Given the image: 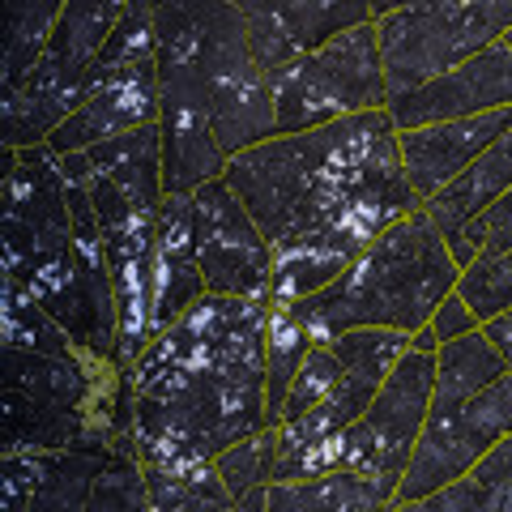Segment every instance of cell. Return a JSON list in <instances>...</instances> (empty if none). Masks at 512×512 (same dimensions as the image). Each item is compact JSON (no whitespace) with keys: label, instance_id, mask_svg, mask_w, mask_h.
Here are the masks:
<instances>
[{"label":"cell","instance_id":"cell-10","mask_svg":"<svg viewBox=\"0 0 512 512\" xmlns=\"http://www.w3.org/2000/svg\"><path fill=\"white\" fill-rule=\"evenodd\" d=\"M500 107H512V47L504 39L389 99V116L397 128H419L436 120L483 116V111Z\"/></svg>","mask_w":512,"mask_h":512},{"label":"cell","instance_id":"cell-27","mask_svg":"<svg viewBox=\"0 0 512 512\" xmlns=\"http://www.w3.org/2000/svg\"><path fill=\"white\" fill-rule=\"evenodd\" d=\"M504 43H508V47H512V30H508V35H504Z\"/></svg>","mask_w":512,"mask_h":512},{"label":"cell","instance_id":"cell-13","mask_svg":"<svg viewBox=\"0 0 512 512\" xmlns=\"http://www.w3.org/2000/svg\"><path fill=\"white\" fill-rule=\"evenodd\" d=\"M508 128H512V107L483 111V116H461V120H436L419 128H397L402 163L410 175V188L419 192V201L427 205L440 188L453 184Z\"/></svg>","mask_w":512,"mask_h":512},{"label":"cell","instance_id":"cell-24","mask_svg":"<svg viewBox=\"0 0 512 512\" xmlns=\"http://www.w3.org/2000/svg\"><path fill=\"white\" fill-rule=\"evenodd\" d=\"M483 329V320L470 312V303L457 295V286L444 295V303L436 312H431V333H436V342H453V338H466V333Z\"/></svg>","mask_w":512,"mask_h":512},{"label":"cell","instance_id":"cell-21","mask_svg":"<svg viewBox=\"0 0 512 512\" xmlns=\"http://www.w3.org/2000/svg\"><path fill=\"white\" fill-rule=\"evenodd\" d=\"M457 295L470 303V312L483 320H495L512 308V261L504 252H478L474 261L461 269Z\"/></svg>","mask_w":512,"mask_h":512},{"label":"cell","instance_id":"cell-7","mask_svg":"<svg viewBox=\"0 0 512 512\" xmlns=\"http://www.w3.org/2000/svg\"><path fill=\"white\" fill-rule=\"evenodd\" d=\"M389 99L423 86L453 64L478 56L508 35L500 0H419L376 18Z\"/></svg>","mask_w":512,"mask_h":512},{"label":"cell","instance_id":"cell-26","mask_svg":"<svg viewBox=\"0 0 512 512\" xmlns=\"http://www.w3.org/2000/svg\"><path fill=\"white\" fill-rule=\"evenodd\" d=\"M406 5H419V0H372V18H384V13H397Z\"/></svg>","mask_w":512,"mask_h":512},{"label":"cell","instance_id":"cell-28","mask_svg":"<svg viewBox=\"0 0 512 512\" xmlns=\"http://www.w3.org/2000/svg\"><path fill=\"white\" fill-rule=\"evenodd\" d=\"M504 256H508V261H512V252H504Z\"/></svg>","mask_w":512,"mask_h":512},{"label":"cell","instance_id":"cell-20","mask_svg":"<svg viewBox=\"0 0 512 512\" xmlns=\"http://www.w3.org/2000/svg\"><path fill=\"white\" fill-rule=\"evenodd\" d=\"M214 470H218L222 483H227L235 508L244 504L252 491H265L274 483V470H278V423L235 440L231 448H222L214 457Z\"/></svg>","mask_w":512,"mask_h":512},{"label":"cell","instance_id":"cell-23","mask_svg":"<svg viewBox=\"0 0 512 512\" xmlns=\"http://www.w3.org/2000/svg\"><path fill=\"white\" fill-rule=\"evenodd\" d=\"M444 239L461 269H466L478 252H512V188L504 197H495L478 218H470L461 231L444 235Z\"/></svg>","mask_w":512,"mask_h":512},{"label":"cell","instance_id":"cell-9","mask_svg":"<svg viewBox=\"0 0 512 512\" xmlns=\"http://www.w3.org/2000/svg\"><path fill=\"white\" fill-rule=\"evenodd\" d=\"M192 222H197V261L205 274V291L269 299L274 282V244L256 227L248 205L235 197L227 175L192 192Z\"/></svg>","mask_w":512,"mask_h":512},{"label":"cell","instance_id":"cell-8","mask_svg":"<svg viewBox=\"0 0 512 512\" xmlns=\"http://www.w3.org/2000/svg\"><path fill=\"white\" fill-rule=\"evenodd\" d=\"M504 436H512V372L457 402H431L393 508H414L431 491L466 478Z\"/></svg>","mask_w":512,"mask_h":512},{"label":"cell","instance_id":"cell-15","mask_svg":"<svg viewBox=\"0 0 512 512\" xmlns=\"http://www.w3.org/2000/svg\"><path fill=\"white\" fill-rule=\"evenodd\" d=\"M205 295V274L197 261V222L192 192H167L154 218V261H150V316L154 333L171 325L184 308Z\"/></svg>","mask_w":512,"mask_h":512},{"label":"cell","instance_id":"cell-3","mask_svg":"<svg viewBox=\"0 0 512 512\" xmlns=\"http://www.w3.org/2000/svg\"><path fill=\"white\" fill-rule=\"evenodd\" d=\"M461 265L448 252L444 231L427 210L397 218L350 261L325 291L295 303L316 342H333L346 329H402L419 333L431 312L457 286Z\"/></svg>","mask_w":512,"mask_h":512},{"label":"cell","instance_id":"cell-17","mask_svg":"<svg viewBox=\"0 0 512 512\" xmlns=\"http://www.w3.org/2000/svg\"><path fill=\"white\" fill-rule=\"evenodd\" d=\"M508 188H512V128L495 141V146H487L478 154L453 184L440 188L423 210L431 214V222H436L444 235H453V231L466 227L470 218L483 214L495 197H504Z\"/></svg>","mask_w":512,"mask_h":512},{"label":"cell","instance_id":"cell-16","mask_svg":"<svg viewBox=\"0 0 512 512\" xmlns=\"http://www.w3.org/2000/svg\"><path fill=\"white\" fill-rule=\"evenodd\" d=\"M397 491L359 470H325L312 478H274L269 512H376L393 508Z\"/></svg>","mask_w":512,"mask_h":512},{"label":"cell","instance_id":"cell-25","mask_svg":"<svg viewBox=\"0 0 512 512\" xmlns=\"http://www.w3.org/2000/svg\"><path fill=\"white\" fill-rule=\"evenodd\" d=\"M483 333H487V338H491L495 346H500V355L512 363V308H508V312H500L495 320H487Z\"/></svg>","mask_w":512,"mask_h":512},{"label":"cell","instance_id":"cell-19","mask_svg":"<svg viewBox=\"0 0 512 512\" xmlns=\"http://www.w3.org/2000/svg\"><path fill=\"white\" fill-rule=\"evenodd\" d=\"M316 346L308 320L295 303H269V333H265V393H269V423L282 419V402L291 393L295 372Z\"/></svg>","mask_w":512,"mask_h":512},{"label":"cell","instance_id":"cell-2","mask_svg":"<svg viewBox=\"0 0 512 512\" xmlns=\"http://www.w3.org/2000/svg\"><path fill=\"white\" fill-rule=\"evenodd\" d=\"M269 299L205 291L163 325L128 367V414L141 466L214 461L269 427Z\"/></svg>","mask_w":512,"mask_h":512},{"label":"cell","instance_id":"cell-1","mask_svg":"<svg viewBox=\"0 0 512 512\" xmlns=\"http://www.w3.org/2000/svg\"><path fill=\"white\" fill-rule=\"evenodd\" d=\"M227 184L274 244L269 303H303L397 218L423 210L389 107L278 133L227 158Z\"/></svg>","mask_w":512,"mask_h":512},{"label":"cell","instance_id":"cell-11","mask_svg":"<svg viewBox=\"0 0 512 512\" xmlns=\"http://www.w3.org/2000/svg\"><path fill=\"white\" fill-rule=\"evenodd\" d=\"M158 107H163V99H158V64L150 56V60L128 64V69L111 73L107 82L94 86L86 99L52 128V137H47L43 146L52 154H77V150L103 146V141L120 137V133L154 124Z\"/></svg>","mask_w":512,"mask_h":512},{"label":"cell","instance_id":"cell-12","mask_svg":"<svg viewBox=\"0 0 512 512\" xmlns=\"http://www.w3.org/2000/svg\"><path fill=\"white\" fill-rule=\"evenodd\" d=\"M244 13L265 73L329 43L346 26L372 22V0H227Z\"/></svg>","mask_w":512,"mask_h":512},{"label":"cell","instance_id":"cell-6","mask_svg":"<svg viewBox=\"0 0 512 512\" xmlns=\"http://www.w3.org/2000/svg\"><path fill=\"white\" fill-rule=\"evenodd\" d=\"M431 393H436V350H410L389 376H384L380 393L372 397L355 423H350L338 440L320 453V470H359L367 478H380L397 491L402 474L410 466V453L419 444L427 414H431Z\"/></svg>","mask_w":512,"mask_h":512},{"label":"cell","instance_id":"cell-4","mask_svg":"<svg viewBox=\"0 0 512 512\" xmlns=\"http://www.w3.org/2000/svg\"><path fill=\"white\" fill-rule=\"evenodd\" d=\"M269 94H274L278 133H303L359 111L389 107L376 18L346 26L329 43L269 69Z\"/></svg>","mask_w":512,"mask_h":512},{"label":"cell","instance_id":"cell-5","mask_svg":"<svg viewBox=\"0 0 512 512\" xmlns=\"http://www.w3.org/2000/svg\"><path fill=\"white\" fill-rule=\"evenodd\" d=\"M192 22H197V60L210 94L214 133L227 158L278 137L269 73L252 47L244 13L227 0H192Z\"/></svg>","mask_w":512,"mask_h":512},{"label":"cell","instance_id":"cell-14","mask_svg":"<svg viewBox=\"0 0 512 512\" xmlns=\"http://www.w3.org/2000/svg\"><path fill=\"white\" fill-rule=\"evenodd\" d=\"M128 5H133V0H64L52 35H47L43 56L30 64V73L52 82L60 90V99L77 107L94 90L90 64L103 52V43L116 35Z\"/></svg>","mask_w":512,"mask_h":512},{"label":"cell","instance_id":"cell-18","mask_svg":"<svg viewBox=\"0 0 512 512\" xmlns=\"http://www.w3.org/2000/svg\"><path fill=\"white\" fill-rule=\"evenodd\" d=\"M86 154L90 167L103 171L107 180H116L133 201L150 205V210L163 205L167 188H163V133H158V120L111 137L103 146H90Z\"/></svg>","mask_w":512,"mask_h":512},{"label":"cell","instance_id":"cell-22","mask_svg":"<svg viewBox=\"0 0 512 512\" xmlns=\"http://www.w3.org/2000/svg\"><path fill=\"white\" fill-rule=\"evenodd\" d=\"M338 380H342V359L333 355L329 342H316L308 350V359H303V367L295 372V380H291V393H286V402H282L278 423L303 419L308 410H316L333 389H338Z\"/></svg>","mask_w":512,"mask_h":512}]
</instances>
